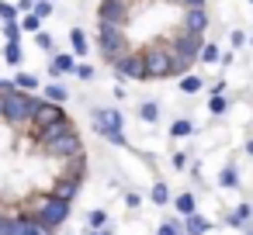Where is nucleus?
I'll list each match as a JSON object with an SVG mask.
<instances>
[{
	"instance_id": "obj_1",
	"label": "nucleus",
	"mask_w": 253,
	"mask_h": 235,
	"mask_svg": "<svg viewBox=\"0 0 253 235\" xmlns=\"http://www.w3.org/2000/svg\"><path fill=\"white\" fill-rule=\"evenodd\" d=\"M35 107H39V101L32 97V94H21V90H7L4 94V118L7 125H14V128H28L32 125V114H35Z\"/></svg>"
},
{
	"instance_id": "obj_2",
	"label": "nucleus",
	"mask_w": 253,
	"mask_h": 235,
	"mask_svg": "<svg viewBox=\"0 0 253 235\" xmlns=\"http://www.w3.org/2000/svg\"><path fill=\"white\" fill-rule=\"evenodd\" d=\"M128 42H125V28H115V25H101V56L111 63V69L128 56Z\"/></svg>"
},
{
	"instance_id": "obj_3",
	"label": "nucleus",
	"mask_w": 253,
	"mask_h": 235,
	"mask_svg": "<svg viewBox=\"0 0 253 235\" xmlns=\"http://www.w3.org/2000/svg\"><path fill=\"white\" fill-rule=\"evenodd\" d=\"M142 63H146V80L173 76V49H167V45L146 49V52H142Z\"/></svg>"
},
{
	"instance_id": "obj_4",
	"label": "nucleus",
	"mask_w": 253,
	"mask_h": 235,
	"mask_svg": "<svg viewBox=\"0 0 253 235\" xmlns=\"http://www.w3.org/2000/svg\"><path fill=\"white\" fill-rule=\"evenodd\" d=\"M90 118H94V128H97L111 145H125V132H122V114H118V111H104V107H97Z\"/></svg>"
},
{
	"instance_id": "obj_5",
	"label": "nucleus",
	"mask_w": 253,
	"mask_h": 235,
	"mask_svg": "<svg viewBox=\"0 0 253 235\" xmlns=\"http://www.w3.org/2000/svg\"><path fill=\"white\" fill-rule=\"evenodd\" d=\"M39 152H42V156H49V159H73V156H80V152H84V142H80V135H77V132H70V135H63V138H56V142L39 145Z\"/></svg>"
},
{
	"instance_id": "obj_6",
	"label": "nucleus",
	"mask_w": 253,
	"mask_h": 235,
	"mask_svg": "<svg viewBox=\"0 0 253 235\" xmlns=\"http://www.w3.org/2000/svg\"><path fill=\"white\" fill-rule=\"evenodd\" d=\"M170 49H173V56L180 59V63H194V59H201V49H205V38L201 35H191V32H180L173 42H170Z\"/></svg>"
},
{
	"instance_id": "obj_7",
	"label": "nucleus",
	"mask_w": 253,
	"mask_h": 235,
	"mask_svg": "<svg viewBox=\"0 0 253 235\" xmlns=\"http://www.w3.org/2000/svg\"><path fill=\"white\" fill-rule=\"evenodd\" d=\"M66 218H70V204H66V201H59V197H49V204L42 207V214H39V218H32V221H39L49 235H56V228H59Z\"/></svg>"
},
{
	"instance_id": "obj_8",
	"label": "nucleus",
	"mask_w": 253,
	"mask_h": 235,
	"mask_svg": "<svg viewBox=\"0 0 253 235\" xmlns=\"http://www.w3.org/2000/svg\"><path fill=\"white\" fill-rule=\"evenodd\" d=\"M66 118V111H63V104H52V101H39V107H35V114H32V132L35 135H42L49 125H56V121H63Z\"/></svg>"
},
{
	"instance_id": "obj_9",
	"label": "nucleus",
	"mask_w": 253,
	"mask_h": 235,
	"mask_svg": "<svg viewBox=\"0 0 253 235\" xmlns=\"http://www.w3.org/2000/svg\"><path fill=\"white\" fill-rule=\"evenodd\" d=\"M118 76H128V80H146V63H142V52H128L118 66H115Z\"/></svg>"
},
{
	"instance_id": "obj_10",
	"label": "nucleus",
	"mask_w": 253,
	"mask_h": 235,
	"mask_svg": "<svg viewBox=\"0 0 253 235\" xmlns=\"http://www.w3.org/2000/svg\"><path fill=\"white\" fill-rule=\"evenodd\" d=\"M101 25L125 28L128 25V7H118V4H111V0H101Z\"/></svg>"
},
{
	"instance_id": "obj_11",
	"label": "nucleus",
	"mask_w": 253,
	"mask_h": 235,
	"mask_svg": "<svg viewBox=\"0 0 253 235\" xmlns=\"http://www.w3.org/2000/svg\"><path fill=\"white\" fill-rule=\"evenodd\" d=\"M80 187H84V180L56 176V183H52V197H59V201H66V204H73V197L80 194Z\"/></svg>"
},
{
	"instance_id": "obj_12",
	"label": "nucleus",
	"mask_w": 253,
	"mask_h": 235,
	"mask_svg": "<svg viewBox=\"0 0 253 235\" xmlns=\"http://www.w3.org/2000/svg\"><path fill=\"white\" fill-rule=\"evenodd\" d=\"M205 28H208V11H205V7H198V11H184V25H180V32L205 35Z\"/></svg>"
},
{
	"instance_id": "obj_13",
	"label": "nucleus",
	"mask_w": 253,
	"mask_h": 235,
	"mask_svg": "<svg viewBox=\"0 0 253 235\" xmlns=\"http://www.w3.org/2000/svg\"><path fill=\"white\" fill-rule=\"evenodd\" d=\"M70 132H77V128H73V121H70V118H63V121L49 125L42 135H35V142H39V145H45V142H56V138H63V135H70Z\"/></svg>"
},
{
	"instance_id": "obj_14",
	"label": "nucleus",
	"mask_w": 253,
	"mask_h": 235,
	"mask_svg": "<svg viewBox=\"0 0 253 235\" xmlns=\"http://www.w3.org/2000/svg\"><path fill=\"white\" fill-rule=\"evenodd\" d=\"M59 176H70V180H84V176H87V152H80V156L66 159V166L59 169Z\"/></svg>"
},
{
	"instance_id": "obj_15",
	"label": "nucleus",
	"mask_w": 253,
	"mask_h": 235,
	"mask_svg": "<svg viewBox=\"0 0 253 235\" xmlns=\"http://www.w3.org/2000/svg\"><path fill=\"white\" fill-rule=\"evenodd\" d=\"M73 69H77L73 52H70V56H59V52H56V56H52V63H49V73H52V76H63V73H73Z\"/></svg>"
},
{
	"instance_id": "obj_16",
	"label": "nucleus",
	"mask_w": 253,
	"mask_h": 235,
	"mask_svg": "<svg viewBox=\"0 0 253 235\" xmlns=\"http://www.w3.org/2000/svg\"><path fill=\"white\" fill-rule=\"evenodd\" d=\"M208 228H211V221H208V218H201L198 211L184 218V232H187V235H205Z\"/></svg>"
},
{
	"instance_id": "obj_17",
	"label": "nucleus",
	"mask_w": 253,
	"mask_h": 235,
	"mask_svg": "<svg viewBox=\"0 0 253 235\" xmlns=\"http://www.w3.org/2000/svg\"><path fill=\"white\" fill-rule=\"evenodd\" d=\"M70 49H73V56H87L90 42H87V35L80 28H70Z\"/></svg>"
},
{
	"instance_id": "obj_18",
	"label": "nucleus",
	"mask_w": 253,
	"mask_h": 235,
	"mask_svg": "<svg viewBox=\"0 0 253 235\" xmlns=\"http://www.w3.org/2000/svg\"><path fill=\"white\" fill-rule=\"evenodd\" d=\"M49 197H52V194H35V197H28V204H25V218H39L42 207L49 204Z\"/></svg>"
},
{
	"instance_id": "obj_19",
	"label": "nucleus",
	"mask_w": 253,
	"mask_h": 235,
	"mask_svg": "<svg viewBox=\"0 0 253 235\" xmlns=\"http://www.w3.org/2000/svg\"><path fill=\"white\" fill-rule=\"evenodd\" d=\"M35 87H39V76H35V73H18V76H14V90L32 94Z\"/></svg>"
},
{
	"instance_id": "obj_20",
	"label": "nucleus",
	"mask_w": 253,
	"mask_h": 235,
	"mask_svg": "<svg viewBox=\"0 0 253 235\" xmlns=\"http://www.w3.org/2000/svg\"><path fill=\"white\" fill-rule=\"evenodd\" d=\"M173 207H177V214H194V194H177L173 197Z\"/></svg>"
},
{
	"instance_id": "obj_21",
	"label": "nucleus",
	"mask_w": 253,
	"mask_h": 235,
	"mask_svg": "<svg viewBox=\"0 0 253 235\" xmlns=\"http://www.w3.org/2000/svg\"><path fill=\"white\" fill-rule=\"evenodd\" d=\"M201 87H205V80H201V76H194V73L180 76V94H198Z\"/></svg>"
},
{
	"instance_id": "obj_22",
	"label": "nucleus",
	"mask_w": 253,
	"mask_h": 235,
	"mask_svg": "<svg viewBox=\"0 0 253 235\" xmlns=\"http://www.w3.org/2000/svg\"><path fill=\"white\" fill-rule=\"evenodd\" d=\"M170 135H173V138H187V135H194V125H191L187 118H177V121L170 125Z\"/></svg>"
},
{
	"instance_id": "obj_23",
	"label": "nucleus",
	"mask_w": 253,
	"mask_h": 235,
	"mask_svg": "<svg viewBox=\"0 0 253 235\" xmlns=\"http://www.w3.org/2000/svg\"><path fill=\"white\" fill-rule=\"evenodd\" d=\"M45 97H49L52 104H63L70 94H66V87H63V83H45Z\"/></svg>"
},
{
	"instance_id": "obj_24",
	"label": "nucleus",
	"mask_w": 253,
	"mask_h": 235,
	"mask_svg": "<svg viewBox=\"0 0 253 235\" xmlns=\"http://www.w3.org/2000/svg\"><path fill=\"white\" fill-rule=\"evenodd\" d=\"M108 221H111V218H108V211H101V207L87 214V225H90L94 232H101V228H108Z\"/></svg>"
},
{
	"instance_id": "obj_25",
	"label": "nucleus",
	"mask_w": 253,
	"mask_h": 235,
	"mask_svg": "<svg viewBox=\"0 0 253 235\" xmlns=\"http://www.w3.org/2000/svg\"><path fill=\"white\" fill-rule=\"evenodd\" d=\"M139 118H142V121H149V125H153V121H156V118H160V107H156V104H153V101H146V104H139Z\"/></svg>"
},
{
	"instance_id": "obj_26",
	"label": "nucleus",
	"mask_w": 253,
	"mask_h": 235,
	"mask_svg": "<svg viewBox=\"0 0 253 235\" xmlns=\"http://www.w3.org/2000/svg\"><path fill=\"white\" fill-rule=\"evenodd\" d=\"M4 59H7L11 66H18V63H21V45H18V42H7V45H4Z\"/></svg>"
},
{
	"instance_id": "obj_27",
	"label": "nucleus",
	"mask_w": 253,
	"mask_h": 235,
	"mask_svg": "<svg viewBox=\"0 0 253 235\" xmlns=\"http://www.w3.org/2000/svg\"><path fill=\"white\" fill-rule=\"evenodd\" d=\"M218 183H222V187H236V183H239L236 169H232V166H222V173H218Z\"/></svg>"
},
{
	"instance_id": "obj_28",
	"label": "nucleus",
	"mask_w": 253,
	"mask_h": 235,
	"mask_svg": "<svg viewBox=\"0 0 253 235\" xmlns=\"http://www.w3.org/2000/svg\"><path fill=\"white\" fill-rule=\"evenodd\" d=\"M4 38H7V42H18V38H21V25H18V21H4Z\"/></svg>"
},
{
	"instance_id": "obj_29",
	"label": "nucleus",
	"mask_w": 253,
	"mask_h": 235,
	"mask_svg": "<svg viewBox=\"0 0 253 235\" xmlns=\"http://www.w3.org/2000/svg\"><path fill=\"white\" fill-rule=\"evenodd\" d=\"M149 197H153V204H167V201H170V190H167V183H156Z\"/></svg>"
},
{
	"instance_id": "obj_30",
	"label": "nucleus",
	"mask_w": 253,
	"mask_h": 235,
	"mask_svg": "<svg viewBox=\"0 0 253 235\" xmlns=\"http://www.w3.org/2000/svg\"><path fill=\"white\" fill-rule=\"evenodd\" d=\"M32 14H35L39 21L49 18V14H52V0H35V11H32Z\"/></svg>"
},
{
	"instance_id": "obj_31",
	"label": "nucleus",
	"mask_w": 253,
	"mask_h": 235,
	"mask_svg": "<svg viewBox=\"0 0 253 235\" xmlns=\"http://www.w3.org/2000/svg\"><path fill=\"white\" fill-rule=\"evenodd\" d=\"M218 59H222L218 45H205V49H201V63H218Z\"/></svg>"
},
{
	"instance_id": "obj_32",
	"label": "nucleus",
	"mask_w": 253,
	"mask_h": 235,
	"mask_svg": "<svg viewBox=\"0 0 253 235\" xmlns=\"http://www.w3.org/2000/svg\"><path fill=\"white\" fill-rule=\"evenodd\" d=\"M18 25H21V32H39V25H42V21H39L35 14H25V18H21Z\"/></svg>"
},
{
	"instance_id": "obj_33",
	"label": "nucleus",
	"mask_w": 253,
	"mask_h": 235,
	"mask_svg": "<svg viewBox=\"0 0 253 235\" xmlns=\"http://www.w3.org/2000/svg\"><path fill=\"white\" fill-rule=\"evenodd\" d=\"M225 107H229V101H225V97H211V104H208V111H211V114H225Z\"/></svg>"
},
{
	"instance_id": "obj_34",
	"label": "nucleus",
	"mask_w": 253,
	"mask_h": 235,
	"mask_svg": "<svg viewBox=\"0 0 253 235\" xmlns=\"http://www.w3.org/2000/svg\"><path fill=\"white\" fill-rule=\"evenodd\" d=\"M156 235H180V225H177V221H163V225L156 228Z\"/></svg>"
},
{
	"instance_id": "obj_35",
	"label": "nucleus",
	"mask_w": 253,
	"mask_h": 235,
	"mask_svg": "<svg viewBox=\"0 0 253 235\" xmlns=\"http://www.w3.org/2000/svg\"><path fill=\"white\" fill-rule=\"evenodd\" d=\"M0 18H4V21H18V7L14 4H0Z\"/></svg>"
},
{
	"instance_id": "obj_36",
	"label": "nucleus",
	"mask_w": 253,
	"mask_h": 235,
	"mask_svg": "<svg viewBox=\"0 0 253 235\" xmlns=\"http://www.w3.org/2000/svg\"><path fill=\"white\" fill-rule=\"evenodd\" d=\"M173 4H180L184 11H198V7H205V0H173Z\"/></svg>"
},
{
	"instance_id": "obj_37",
	"label": "nucleus",
	"mask_w": 253,
	"mask_h": 235,
	"mask_svg": "<svg viewBox=\"0 0 253 235\" xmlns=\"http://www.w3.org/2000/svg\"><path fill=\"white\" fill-rule=\"evenodd\" d=\"M73 73H77V76H80V80H94V69H90V66H87V63H80V66H77V69H73Z\"/></svg>"
},
{
	"instance_id": "obj_38",
	"label": "nucleus",
	"mask_w": 253,
	"mask_h": 235,
	"mask_svg": "<svg viewBox=\"0 0 253 235\" xmlns=\"http://www.w3.org/2000/svg\"><path fill=\"white\" fill-rule=\"evenodd\" d=\"M35 45H39V49H45V52H49V49H52V38H49V35H45V32H42V35H39V38H35Z\"/></svg>"
},
{
	"instance_id": "obj_39",
	"label": "nucleus",
	"mask_w": 253,
	"mask_h": 235,
	"mask_svg": "<svg viewBox=\"0 0 253 235\" xmlns=\"http://www.w3.org/2000/svg\"><path fill=\"white\" fill-rule=\"evenodd\" d=\"M18 11H21V14H32V11H35V0H18Z\"/></svg>"
},
{
	"instance_id": "obj_40",
	"label": "nucleus",
	"mask_w": 253,
	"mask_h": 235,
	"mask_svg": "<svg viewBox=\"0 0 253 235\" xmlns=\"http://www.w3.org/2000/svg\"><path fill=\"white\" fill-rule=\"evenodd\" d=\"M243 42H246V35H243V32H232V49H239Z\"/></svg>"
},
{
	"instance_id": "obj_41",
	"label": "nucleus",
	"mask_w": 253,
	"mask_h": 235,
	"mask_svg": "<svg viewBox=\"0 0 253 235\" xmlns=\"http://www.w3.org/2000/svg\"><path fill=\"white\" fill-rule=\"evenodd\" d=\"M90 235H115V228L108 225V228H101V232H90Z\"/></svg>"
},
{
	"instance_id": "obj_42",
	"label": "nucleus",
	"mask_w": 253,
	"mask_h": 235,
	"mask_svg": "<svg viewBox=\"0 0 253 235\" xmlns=\"http://www.w3.org/2000/svg\"><path fill=\"white\" fill-rule=\"evenodd\" d=\"M111 4H118V7H132V0H111Z\"/></svg>"
},
{
	"instance_id": "obj_43",
	"label": "nucleus",
	"mask_w": 253,
	"mask_h": 235,
	"mask_svg": "<svg viewBox=\"0 0 253 235\" xmlns=\"http://www.w3.org/2000/svg\"><path fill=\"white\" fill-rule=\"evenodd\" d=\"M246 152H250V156H253V138H250V142H246Z\"/></svg>"
},
{
	"instance_id": "obj_44",
	"label": "nucleus",
	"mask_w": 253,
	"mask_h": 235,
	"mask_svg": "<svg viewBox=\"0 0 253 235\" xmlns=\"http://www.w3.org/2000/svg\"><path fill=\"white\" fill-rule=\"evenodd\" d=\"M0 114H4V94H0Z\"/></svg>"
},
{
	"instance_id": "obj_45",
	"label": "nucleus",
	"mask_w": 253,
	"mask_h": 235,
	"mask_svg": "<svg viewBox=\"0 0 253 235\" xmlns=\"http://www.w3.org/2000/svg\"><path fill=\"white\" fill-rule=\"evenodd\" d=\"M243 232H246V235H253V228H250V225H246V228H243Z\"/></svg>"
},
{
	"instance_id": "obj_46",
	"label": "nucleus",
	"mask_w": 253,
	"mask_h": 235,
	"mask_svg": "<svg viewBox=\"0 0 253 235\" xmlns=\"http://www.w3.org/2000/svg\"><path fill=\"white\" fill-rule=\"evenodd\" d=\"M4 221H7V218H4V214H0V225H4Z\"/></svg>"
},
{
	"instance_id": "obj_47",
	"label": "nucleus",
	"mask_w": 253,
	"mask_h": 235,
	"mask_svg": "<svg viewBox=\"0 0 253 235\" xmlns=\"http://www.w3.org/2000/svg\"><path fill=\"white\" fill-rule=\"evenodd\" d=\"M250 4H253V0H250Z\"/></svg>"
}]
</instances>
